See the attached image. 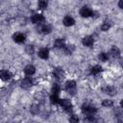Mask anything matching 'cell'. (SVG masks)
I'll return each instance as SVG.
<instances>
[{
  "label": "cell",
  "mask_w": 123,
  "mask_h": 123,
  "mask_svg": "<svg viewBox=\"0 0 123 123\" xmlns=\"http://www.w3.org/2000/svg\"><path fill=\"white\" fill-rule=\"evenodd\" d=\"M59 105H60L66 112H68V113H71V112H72V108H73V107H72V103L70 102V100H68V99H61Z\"/></svg>",
  "instance_id": "3"
},
{
  "label": "cell",
  "mask_w": 123,
  "mask_h": 123,
  "mask_svg": "<svg viewBox=\"0 0 123 123\" xmlns=\"http://www.w3.org/2000/svg\"><path fill=\"white\" fill-rule=\"evenodd\" d=\"M120 107H121V108L123 109V99H122V100L120 101Z\"/></svg>",
  "instance_id": "30"
},
{
  "label": "cell",
  "mask_w": 123,
  "mask_h": 123,
  "mask_svg": "<svg viewBox=\"0 0 123 123\" xmlns=\"http://www.w3.org/2000/svg\"><path fill=\"white\" fill-rule=\"evenodd\" d=\"M82 43H83L84 46L92 47V46H93V43H94V39H93L92 37L87 36V37H85L82 39Z\"/></svg>",
  "instance_id": "10"
},
{
  "label": "cell",
  "mask_w": 123,
  "mask_h": 123,
  "mask_svg": "<svg viewBox=\"0 0 123 123\" xmlns=\"http://www.w3.org/2000/svg\"><path fill=\"white\" fill-rule=\"evenodd\" d=\"M113 105V102L112 100H110V99H105L102 101V106L105 107V108H110Z\"/></svg>",
  "instance_id": "23"
},
{
  "label": "cell",
  "mask_w": 123,
  "mask_h": 123,
  "mask_svg": "<svg viewBox=\"0 0 123 123\" xmlns=\"http://www.w3.org/2000/svg\"><path fill=\"white\" fill-rule=\"evenodd\" d=\"M37 55H38V57H39L40 59H42V60H47V59L49 58V49L46 48V47L41 48V49L38 51Z\"/></svg>",
  "instance_id": "15"
},
{
  "label": "cell",
  "mask_w": 123,
  "mask_h": 123,
  "mask_svg": "<svg viewBox=\"0 0 123 123\" xmlns=\"http://www.w3.org/2000/svg\"><path fill=\"white\" fill-rule=\"evenodd\" d=\"M62 23H63V25L65 27H71V26H73L75 24V20L70 15H66V16H64V18L62 20Z\"/></svg>",
  "instance_id": "14"
},
{
  "label": "cell",
  "mask_w": 123,
  "mask_h": 123,
  "mask_svg": "<svg viewBox=\"0 0 123 123\" xmlns=\"http://www.w3.org/2000/svg\"><path fill=\"white\" fill-rule=\"evenodd\" d=\"M44 21H45V18L40 13H36L32 16V22L36 25H41V24H43Z\"/></svg>",
  "instance_id": "6"
},
{
  "label": "cell",
  "mask_w": 123,
  "mask_h": 123,
  "mask_svg": "<svg viewBox=\"0 0 123 123\" xmlns=\"http://www.w3.org/2000/svg\"><path fill=\"white\" fill-rule=\"evenodd\" d=\"M74 46L73 45H65V47L63 48V51H64V53L65 54H67V55H70V54H72V52L74 51Z\"/></svg>",
  "instance_id": "21"
},
{
  "label": "cell",
  "mask_w": 123,
  "mask_h": 123,
  "mask_svg": "<svg viewBox=\"0 0 123 123\" xmlns=\"http://www.w3.org/2000/svg\"><path fill=\"white\" fill-rule=\"evenodd\" d=\"M64 88H65V91H66L68 94H70V95H74V94L76 93V90H77L76 82H75V81H72V80L67 81V82L65 83V86H64Z\"/></svg>",
  "instance_id": "2"
},
{
  "label": "cell",
  "mask_w": 123,
  "mask_h": 123,
  "mask_svg": "<svg viewBox=\"0 0 123 123\" xmlns=\"http://www.w3.org/2000/svg\"><path fill=\"white\" fill-rule=\"evenodd\" d=\"M102 72V67L98 64L96 65H93L91 68H90V74L93 75V76H98L100 73Z\"/></svg>",
  "instance_id": "16"
},
{
  "label": "cell",
  "mask_w": 123,
  "mask_h": 123,
  "mask_svg": "<svg viewBox=\"0 0 123 123\" xmlns=\"http://www.w3.org/2000/svg\"><path fill=\"white\" fill-rule=\"evenodd\" d=\"M78 120H79V118L77 117V115H74V114H72L71 117L69 118V121L70 122H77Z\"/></svg>",
  "instance_id": "27"
},
{
  "label": "cell",
  "mask_w": 123,
  "mask_h": 123,
  "mask_svg": "<svg viewBox=\"0 0 123 123\" xmlns=\"http://www.w3.org/2000/svg\"><path fill=\"white\" fill-rule=\"evenodd\" d=\"M81 110H82V112L85 113L86 115H94L97 112L96 107L91 103H84L82 105Z\"/></svg>",
  "instance_id": "1"
},
{
  "label": "cell",
  "mask_w": 123,
  "mask_h": 123,
  "mask_svg": "<svg viewBox=\"0 0 123 123\" xmlns=\"http://www.w3.org/2000/svg\"><path fill=\"white\" fill-rule=\"evenodd\" d=\"M99 60L101 61V62H107L108 60H109V55L107 54V53H104V52H102V53H100L99 54Z\"/></svg>",
  "instance_id": "24"
},
{
  "label": "cell",
  "mask_w": 123,
  "mask_h": 123,
  "mask_svg": "<svg viewBox=\"0 0 123 123\" xmlns=\"http://www.w3.org/2000/svg\"><path fill=\"white\" fill-rule=\"evenodd\" d=\"M120 64H121V66H123V59L120 61Z\"/></svg>",
  "instance_id": "31"
},
{
  "label": "cell",
  "mask_w": 123,
  "mask_h": 123,
  "mask_svg": "<svg viewBox=\"0 0 123 123\" xmlns=\"http://www.w3.org/2000/svg\"><path fill=\"white\" fill-rule=\"evenodd\" d=\"M24 73L26 76H33L35 73H36V67L32 64H29V65H26L25 68H24Z\"/></svg>",
  "instance_id": "13"
},
{
  "label": "cell",
  "mask_w": 123,
  "mask_h": 123,
  "mask_svg": "<svg viewBox=\"0 0 123 123\" xmlns=\"http://www.w3.org/2000/svg\"><path fill=\"white\" fill-rule=\"evenodd\" d=\"M66 43H65V40L63 38H57L55 41H54V47L56 49H62L65 47Z\"/></svg>",
  "instance_id": "12"
},
{
  "label": "cell",
  "mask_w": 123,
  "mask_h": 123,
  "mask_svg": "<svg viewBox=\"0 0 123 123\" xmlns=\"http://www.w3.org/2000/svg\"><path fill=\"white\" fill-rule=\"evenodd\" d=\"M110 54H111V56L113 57V58H118V57L120 56V50H119L118 47L112 46V47L111 48V50H110Z\"/></svg>",
  "instance_id": "18"
},
{
  "label": "cell",
  "mask_w": 123,
  "mask_h": 123,
  "mask_svg": "<svg viewBox=\"0 0 123 123\" xmlns=\"http://www.w3.org/2000/svg\"><path fill=\"white\" fill-rule=\"evenodd\" d=\"M93 13H94V12H93V11H92L91 9H89L88 7H86V6L82 7V8H81V10H80V15H81L82 17H85V18L92 16V15H93Z\"/></svg>",
  "instance_id": "5"
},
{
  "label": "cell",
  "mask_w": 123,
  "mask_h": 123,
  "mask_svg": "<svg viewBox=\"0 0 123 123\" xmlns=\"http://www.w3.org/2000/svg\"><path fill=\"white\" fill-rule=\"evenodd\" d=\"M111 26V25L110 21H104L103 24H102V26H101V30L104 31V32H107L108 30H110Z\"/></svg>",
  "instance_id": "22"
},
{
  "label": "cell",
  "mask_w": 123,
  "mask_h": 123,
  "mask_svg": "<svg viewBox=\"0 0 123 123\" xmlns=\"http://www.w3.org/2000/svg\"><path fill=\"white\" fill-rule=\"evenodd\" d=\"M61 91V86L58 85V84H54L53 86H52V89H51V92L52 93H56V94H59V92Z\"/></svg>",
  "instance_id": "25"
},
{
  "label": "cell",
  "mask_w": 123,
  "mask_h": 123,
  "mask_svg": "<svg viewBox=\"0 0 123 123\" xmlns=\"http://www.w3.org/2000/svg\"><path fill=\"white\" fill-rule=\"evenodd\" d=\"M39 33L42 34V35H48L51 33L52 31V27L48 24H41L40 27H39Z\"/></svg>",
  "instance_id": "11"
},
{
  "label": "cell",
  "mask_w": 123,
  "mask_h": 123,
  "mask_svg": "<svg viewBox=\"0 0 123 123\" xmlns=\"http://www.w3.org/2000/svg\"><path fill=\"white\" fill-rule=\"evenodd\" d=\"M102 91H103L105 94H108V95H110V96H113V95H115L116 92H117L116 88H115L114 86H105L102 88Z\"/></svg>",
  "instance_id": "8"
},
{
  "label": "cell",
  "mask_w": 123,
  "mask_h": 123,
  "mask_svg": "<svg viewBox=\"0 0 123 123\" xmlns=\"http://www.w3.org/2000/svg\"><path fill=\"white\" fill-rule=\"evenodd\" d=\"M20 85H21V87H22V88L28 89V88H30V87L33 86L34 82H33V79L28 76V77L24 78V79L21 81V84H20Z\"/></svg>",
  "instance_id": "7"
},
{
  "label": "cell",
  "mask_w": 123,
  "mask_h": 123,
  "mask_svg": "<svg viewBox=\"0 0 123 123\" xmlns=\"http://www.w3.org/2000/svg\"><path fill=\"white\" fill-rule=\"evenodd\" d=\"M52 74H53V77L57 80H62L65 76V73L63 71L62 68H60V67H56L53 69L52 71Z\"/></svg>",
  "instance_id": "4"
},
{
  "label": "cell",
  "mask_w": 123,
  "mask_h": 123,
  "mask_svg": "<svg viewBox=\"0 0 123 123\" xmlns=\"http://www.w3.org/2000/svg\"><path fill=\"white\" fill-rule=\"evenodd\" d=\"M12 39L16 43H23L25 41V39H26V36L24 34H22V33H16V34L13 35Z\"/></svg>",
  "instance_id": "9"
},
{
  "label": "cell",
  "mask_w": 123,
  "mask_h": 123,
  "mask_svg": "<svg viewBox=\"0 0 123 123\" xmlns=\"http://www.w3.org/2000/svg\"><path fill=\"white\" fill-rule=\"evenodd\" d=\"M25 51H26L27 54L32 55V54H34V52H35V48H34L33 45H27L26 48H25Z\"/></svg>",
  "instance_id": "26"
},
{
  "label": "cell",
  "mask_w": 123,
  "mask_h": 123,
  "mask_svg": "<svg viewBox=\"0 0 123 123\" xmlns=\"http://www.w3.org/2000/svg\"><path fill=\"white\" fill-rule=\"evenodd\" d=\"M12 73L9 71V70H1V72H0V77H1V79L3 80V81H8V80H10L11 78H12Z\"/></svg>",
  "instance_id": "17"
},
{
  "label": "cell",
  "mask_w": 123,
  "mask_h": 123,
  "mask_svg": "<svg viewBox=\"0 0 123 123\" xmlns=\"http://www.w3.org/2000/svg\"><path fill=\"white\" fill-rule=\"evenodd\" d=\"M37 111H38L37 106H33V107L31 108V111H32L33 113H37Z\"/></svg>",
  "instance_id": "28"
},
{
  "label": "cell",
  "mask_w": 123,
  "mask_h": 123,
  "mask_svg": "<svg viewBox=\"0 0 123 123\" xmlns=\"http://www.w3.org/2000/svg\"><path fill=\"white\" fill-rule=\"evenodd\" d=\"M60 98H59V95L56 94V93H52L51 96H50V101L52 104H59L60 103Z\"/></svg>",
  "instance_id": "20"
},
{
  "label": "cell",
  "mask_w": 123,
  "mask_h": 123,
  "mask_svg": "<svg viewBox=\"0 0 123 123\" xmlns=\"http://www.w3.org/2000/svg\"><path fill=\"white\" fill-rule=\"evenodd\" d=\"M48 6V2L47 0H39L37 3V8L39 10H45Z\"/></svg>",
  "instance_id": "19"
},
{
  "label": "cell",
  "mask_w": 123,
  "mask_h": 123,
  "mask_svg": "<svg viewBox=\"0 0 123 123\" xmlns=\"http://www.w3.org/2000/svg\"><path fill=\"white\" fill-rule=\"evenodd\" d=\"M118 6H119L120 9L123 10V0H119V2H118Z\"/></svg>",
  "instance_id": "29"
}]
</instances>
